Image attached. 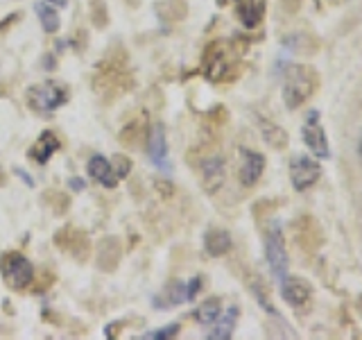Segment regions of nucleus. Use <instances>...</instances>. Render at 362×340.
Instances as JSON below:
<instances>
[{"mask_svg": "<svg viewBox=\"0 0 362 340\" xmlns=\"http://www.w3.org/2000/svg\"><path fill=\"white\" fill-rule=\"evenodd\" d=\"M265 259L269 272L274 279H283L288 275V245H286V234H283V227L279 222H269L267 232H265Z\"/></svg>", "mask_w": 362, "mask_h": 340, "instance_id": "obj_6", "label": "nucleus"}, {"mask_svg": "<svg viewBox=\"0 0 362 340\" xmlns=\"http://www.w3.org/2000/svg\"><path fill=\"white\" fill-rule=\"evenodd\" d=\"M86 170L93 181H98V184H102L105 188H116L118 186V179L116 175H113V168H111V162L107 157L102 154H93L88 159L86 164Z\"/></svg>", "mask_w": 362, "mask_h": 340, "instance_id": "obj_20", "label": "nucleus"}, {"mask_svg": "<svg viewBox=\"0 0 362 340\" xmlns=\"http://www.w3.org/2000/svg\"><path fill=\"white\" fill-rule=\"evenodd\" d=\"M45 3H50V5H54L57 9H59V7H66L68 5V0H45Z\"/></svg>", "mask_w": 362, "mask_h": 340, "instance_id": "obj_39", "label": "nucleus"}, {"mask_svg": "<svg viewBox=\"0 0 362 340\" xmlns=\"http://www.w3.org/2000/svg\"><path fill=\"white\" fill-rule=\"evenodd\" d=\"M52 283H54V275H52V272H41L39 281L34 279L30 288H32L34 293H45V290H48V288L52 286Z\"/></svg>", "mask_w": 362, "mask_h": 340, "instance_id": "obj_31", "label": "nucleus"}, {"mask_svg": "<svg viewBox=\"0 0 362 340\" xmlns=\"http://www.w3.org/2000/svg\"><path fill=\"white\" fill-rule=\"evenodd\" d=\"M68 184H71L73 191H82V188H86V181H84V179H79V177H73L71 181H68Z\"/></svg>", "mask_w": 362, "mask_h": 340, "instance_id": "obj_36", "label": "nucleus"}, {"mask_svg": "<svg viewBox=\"0 0 362 340\" xmlns=\"http://www.w3.org/2000/svg\"><path fill=\"white\" fill-rule=\"evenodd\" d=\"M199 177H202V186L206 193H218L224 186L226 179V164L222 154H211L199 164Z\"/></svg>", "mask_w": 362, "mask_h": 340, "instance_id": "obj_13", "label": "nucleus"}, {"mask_svg": "<svg viewBox=\"0 0 362 340\" xmlns=\"http://www.w3.org/2000/svg\"><path fill=\"white\" fill-rule=\"evenodd\" d=\"M256 123H258V130H260V136H263V141L272 147V150H286L288 147V132L276 125L274 120H267L263 116H256Z\"/></svg>", "mask_w": 362, "mask_h": 340, "instance_id": "obj_23", "label": "nucleus"}, {"mask_svg": "<svg viewBox=\"0 0 362 340\" xmlns=\"http://www.w3.org/2000/svg\"><path fill=\"white\" fill-rule=\"evenodd\" d=\"M301 141L308 147L310 154L317 159H328L331 157V145H328V136L322 125V116L317 109H310L305 113V118L301 123Z\"/></svg>", "mask_w": 362, "mask_h": 340, "instance_id": "obj_8", "label": "nucleus"}, {"mask_svg": "<svg viewBox=\"0 0 362 340\" xmlns=\"http://www.w3.org/2000/svg\"><path fill=\"white\" fill-rule=\"evenodd\" d=\"M179 332H181V327L177 322H173V324H165L161 329H154V332L143 334L141 340H173L179 336Z\"/></svg>", "mask_w": 362, "mask_h": 340, "instance_id": "obj_30", "label": "nucleus"}, {"mask_svg": "<svg viewBox=\"0 0 362 340\" xmlns=\"http://www.w3.org/2000/svg\"><path fill=\"white\" fill-rule=\"evenodd\" d=\"M317 89H320V73L310 64L290 62L283 68L281 96H283V105L290 111L303 107L315 96Z\"/></svg>", "mask_w": 362, "mask_h": 340, "instance_id": "obj_2", "label": "nucleus"}, {"mask_svg": "<svg viewBox=\"0 0 362 340\" xmlns=\"http://www.w3.org/2000/svg\"><path fill=\"white\" fill-rule=\"evenodd\" d=\"M186 283H188V302H190V300H195L199 295V290L204 286V279L202 277H192V281H186Z\"/></svg>", "mask_w": 362, "mask_h": 340, "instance_id": "obj_32", "label": "nucleus"}, {"mask_svg": "<svg viewBox=\"0 0 362 340\" xmlns=\"http://www.w3.org/2000/svg\"><path fill=\"white\" fill-rule=\"evenodd\" d=\"M156 188H158V193H161V196L163 198H170V196H173V184H170V181H163V179H158L156 181Z\"/></svg>", "mask_w": 362, "mask_h": 340, "instance_id": "obj_34", "label": "nucleus"}, {"mask_svg": "<svg viewBox=\"0 0 362 340\" xmlns=\"http://www.w3.org/2000/svg\"><path fill=\"white\" fill-rule=\"evenodd\" d=\"M59 147H62L59 136H57L54 132H50V130H45V132L39 134V139L30 145L28 157L32 159L34 164L45 166L54 157V152H59Z\"/></svg>", "mask_w": 362, "mask_h": 340, "instance_id": "obj_17", "label": "nucleus"}, {"mask_svg": "<svg viewBox=\"0 0 362 340\" xmlns=\"http://www.w3.org/2000/svg\"><path fill=\"white\" fill-rule=\"evenodd\" d=\"M34 11H37V18H39L45 34H57L62 30V16L54 5L45 3V0H39V3H34Z\"/></svg>", "mask_w": 362, "mask_h": 340, "instance_id": "obj_24", "label": "nucleus"}, {"mask_svg": "<svg viewBox=\"0 0 362 340\" xmlns=\"http://www.w3.org/2000/svg\"><path fill=\"white\" fill-rule=\"evenodd\" d=\"M313 283L299 275H286L281 279V298L292 309H303L313 300Z\"/></svg>", "mask_w": 362, "mask_h": 340, "instance_id": "obj_12", "label": "nucleus"}, {"mask_svg": "<svg viewBox=\"0 0 362 340\" xmlns=\"http://www.w3.org/2000/svg\"><path fill=\"white\" fill-rule=\"evenodd\" d=\"M136 79H134V71L129 64V55L124 52L122 45H113V48L107 50V55L95 64L93 75H90V89L93 94L111 105L118 98L127 96L134 89Z\"/></svg>", "mask_w": 362, "mask_h": 340, "instance_id": "obj_1", "label": "nucleus"}, {"mask_svg": "<svg viewBox=\"0 0 362 340\" xmlns=\"http://www.w3.org/2000/svg\"><path fill=\"white\" fill-rule=\"evenodd\" d=\"M238 64H240V55L235 45L224 39L211 41L202 55V73L209 82H231L238 75Z\"/></svg>", "mask_w": 362, "mask_h": 340, "instance_id": "obj_3", "label": "nucleus"}, {"mask_svg": "<svg viewBox=\"0 0 362 340\" xmlns=\"http://www.w3.org/2000/svg\"><path fill=\"white\" fill-rule=\"evenodd\" d=\"M54 247L59 249V252L68 254L73 261H77V264H86L90 254H93L90 236L75 225H66L54 234Z\"/></svg>", "mask_w": 362, "mask_h": 340, "instance_id": "obj_7", "label": "nucleus"}, {"mask_svg": "<svg viewBox=\"0 0 362 340\" xmlns=\"http://www.w3.org/2000/svg\"><path fill=\"white\" fill-rule=\"evenodd\" d=\"M358 154H360V162H362V139H360V145H358Z\"/></svg>", "mask_w": 362, "mask_h": 340, "instance_id": "obj_41", "label": "nucleus"}, {"mask_svg": "<svg viewBox=\"0 0 362 340\" xmlns=\"http://www.w3.org/2000/svg\"><path fill=\"white\" fill-rule=\"evenodd\" d=\"M188 302V283L181 279H170L163 290L156 295L154 306H161V309H173V306H179Z\"/></svg>", "mask_w": 362, "mask_h": 340, "instance_id": "obj_19", "label": "nucleus"}, {"mask_svg": "<svg viewBox=\"0 0 362 340\" xmlns=\"http://www.w3.org/2000/svg\"><path fill=\"white\" fill-rule=\"evenodd\" d=\"M0 277H3L5 286L14 293H25L30 290L34 281V266L30 264V259L11 249V252L0 254Z\"/></svg>", "mask_w": 362, "mask_h": 340, "instance_id": "obj_5", "label": "nucleus"}, {"mask_svg": "<svg viewBox=\"0 0 362 340\" xmlns=\"http://www.w3.org/2000/svg\"><path fill=\"white\" fill-rule=\"evenodd\" d=\"M238 157H240V164H238V179H240V184L245 188L256 186L258 179L265 173V154L249 150V147H240Z\"/></svg>", "mask_w": 362, "mask_h": 340, "instance_id": "obj_11", "label": "nucleus"}, {"mask_svg": "<svg viewBox=\"0 0 362 340\" xmlns=\"http://www.w3.org/2000/svg\"><path fill=\"white\" fill-rule=\"evenodd\" d=\"M118 329H122V324L120 322H113V324H109L107 327V338H118Z\"/></svg>", "mask_w": 362, "mask_h": 340, "instance_id": "obj_37", "label": "nucleus"}, {"mask_svg": "<svg viewBox=\"0 0 362 340\" xmlns=\"http://www.w3.org/2000/svg\"><path fill=\"white\" fill-rule=\"evenodd\" d=\"M231 247H233V238L229 232L222 230V227H211V230H206V234H204V249H206V254L213 259L229 254Z\"/></svg>", "mask_w": 362, "mask_h": 340, "instance_id": "obj_18", "label": "nucleus"}, {"mask_svg": "<svg viewBox=\"0 0 362 340\" xmlns=\"http://www.w3.org/2000/svg\"><path fill=\"white\" fill-rule=\"evenodd\" d=\"M90 5V23L98 30H105L109 26V9H107V0H88Z\"/></svg>", "mask_w": 362, "mask_h": 340, "instance_id": "obj_26", "label": "nucleus"}, {"mask_svg": "<svg viewBox=\"0 0 362 340\" xmlns=\"http://www.w3.org/2000/svg\"><path fill=\"white\" fill-rule=\"evenodd\" d=\"M220 313H222V300L220 298H206L195 311H192V320H195L197 324L211 327L220 317Z\"/></svg>", "mask_w": 362, "mask_h": 340, "instance_id": "obj_25", "label": "nucleus"}, {"mask_svg": "<svg viewBox=\"0 0 362 340\" xmlns=\"http://www.w3.org/2000/svg\"><path fill=\"white\" fill-rule=\"evenodd\" d=\"M109 162H111L113 175H116L118 181H122V179H127V177H129V173H132V159H129L127 154H116V157H111Z\"/></svg>", "mask_w": 362, "mask_h": 340, "instance_id": "obj_29", "label": "nucleus"}, {"mask_svg": "<svg viewBox=\"0 0 362 340\" xmlns=\"http://www.w3.org/2000/svg\"><path fill=\"white\" fill-rule=\"evenodd\" d=\"M95 266L102 272H116L122 259V241L120 236H105L95 245Z\"/></svg>", "mask_w": 362, "mask_h": 340, "instance_id": "obj_14", "label": "nucleus"}, {"mask_svg": "<svg viewBox=\"0 0 362 340\" xmlns=\"http://www.w3.org/2000/svg\"><path fill=\"white\" fill-rule=\"evenodd\" d=\"M290 181L294 191H308L310 186H315L322 177V164L317 162V157L313 154H294L290 159Z\"/></svg>", "mask_w": 362, "mask_h": 340, "instance_id": "obj_9", "label": "nucleus"}, {"mask_svg": "<svg viewBox=\"0 0 362 340\" xmlns=\"http://www.w3.org/2000/svg\"><path fill=\"white\" fill-rule=\"evenodd\" d=\"M43 198H45V202H48V207H52L54 215H66L68 209H71V198L62 191H50V193H45Z\"/></svg>", "mask_w": 362, "mask_h": 340, "instance_id": "obj_27", "label": "nucleus"}, {"mask_svg": "<svg viewBox=\"0 0 362 340\" xmlns=\"http://www.w3.org/2000/svg\"><path fill=\"white\" fill-rule=\"evenodd\" d=\"M233 11L235 18L243 23V28L256 30L265 18L267 3L265 0H233Z\"/></svg>", "mask_w": 362, "mask_h": 340, "instance_id": "obj_16", "label": "nucleus"}, {"mask_svg": "<svg viewBox=\"0 0 362 340\" xmlns=\"http://www.w3.org/2000/svg\"><path fill=\"white\" fill-rule=\"evenodd\" d=\"M145 150L150 162L161 168V170H170L168 164V134H165V125L163 123H154L150 128V134H147L145 141Z\"/></svg>", "mask_w": 362, "mask_h": 340, "instance_id": "obj_15", "label": "nucleus"}, {"mask_svg": "<svg viewBox=\"0 0 362 340\" xmlns=\"http://www.w3.org/2000/svg\"><path fill=\"white\" fill-rule=\"evenodd\" d=\"M303 0H281V5H283V11H288V14H294L299 7H301Z\"/></svg>", "mask_w": 362, "mask_h": 340, "instance_id": "obj_33", "label": "nucleus"}, {"mask_svg": "<svg viewBox=\"0 0 362 340\" xmlns=\"http://www.w3.org/2000/svg\"><path fill=\"white\" fill-rule=\"evenodd\" d=\"M14 173H16L18 177H23V181H25V184H30V186L34 184V181H32V177H28L25 173H23V170H21V168H14Z\"/></svg>", "mask_w": 362, "mask_h": 340, "instance_id": "obj_38", "label": "nucleus"}, {"mask_svg": "<svg viewBox=\"0 0 362 340\" xmlns=\"http://www.w3.org/2000/svg\"><path fill=\"white\" fill-rule=\"evenodd\" d=\"M68 86L57 82V79H45V82L32 84L25 91V105L30 107V111L39 113V116H50L57 109H62L64 105H68Z\"/></svg>", "mask_w": 362, "mask_h": 340, "instance_id": "obj_4", "label": "nucleus"}, {"mask_svg": "<svg viewBox=\"0 0 362 340\" xmlns=\"http://www.w3.org/2000/svg\"><path fill=\"white\" fill-rule=\"evenodd\" d=\"M249 286H252V293H254V298L258 300V304L263 306V309H265L267 313L279 315V313H276V309H274V306H272V302H269V290L263 286V281H260L258 277H254V281L249 283Z\"/></svg>", "mask_w": 362, "mask_h": 340, "instance_id": "obj_28", "label": "nucleus"}, {"mask_svg": "<svg viewBox=\"0 0 362 340\" xmlns=\"http://www.w3.org/2000/svg\"><path fill=\"white\" fill-rule=\"evenodd\" d=\"M154 14L163 26H175L188 16V5L186 0H158L154 5Z\"/></svg>", "mask_w": 362, "mask_h": 340, "instance_id": "obj_22", "label": "nucleus"}, {"mask_svg": "<svg viewBox=\"0 0 362 340\" xmlns=\"http://www.w3.org/2000/svg\"><path fill=\"white\" fill-rule=\"evenodd\" d=\"M16 21H21V14H18V11H16V14H11V16H7L5 21H0V32H5L9 26H14V23Z\"/></svg>", "mask_w": 362, "mask_h": 340, "instance_id": "obj_35", "label": "nucleus"}, {"mask_svg": "<svg viewBox=\"0 0 362 340\" xmlns=\"http://www.w3.org/2000/svg\"><path fill=\"white\" fill-rule=\"evenodd\" d=\"M150 116H147L145 111L136 113L132 120H127L120 128L118 132V141L124 150H139V147H145V141H147V134H150Z\"/></svg>", "mask_w": 362, "mask_h": 340, "instance_id": "obj_10", "label": "nucleus"}, {"mask_svg": "<svg viewBox=\"0 0 362 340\" xmlns=\"http://www.w3.org/2000/svg\"><path fill=\"white\" fill-rule=\"evenodd\" d=\"M7 184V175H5V170H0V188H3Z\"/></svg>", "mask_w": 362, "mask_h": 340, "instance_id": "obj_40", "label": "nucleus"}, {"mask_svg": "<svg viewBox=\"0 0 362 340\" xmlns=\"http://www.w3.org/2000/svg\"><path fill=\"white\" fill-rule=\"evenodd\" d=\"M238 317H240V309L238 306H229L226 311L220 313V317L211 324V334H206L209 340H229L235 332Z\"/></svg>", "mask_w": 362, "mask_h": 340, "instance_id": "obj_21", "label": "nucleus"}]
</instances>
